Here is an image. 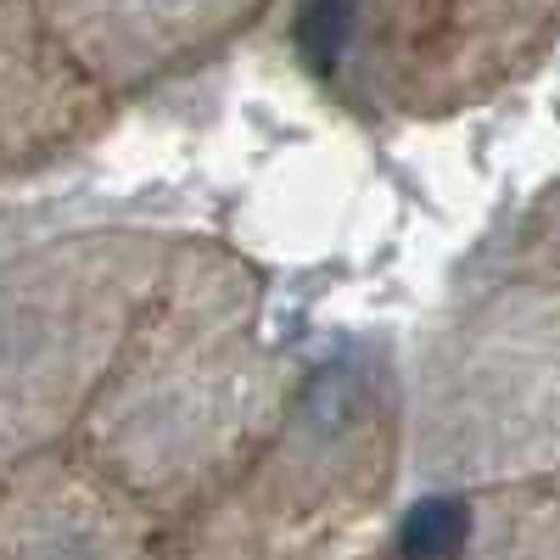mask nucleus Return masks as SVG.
I'll return each mask as SVG.
<instances>
[{
	"mask_svg": "<svg viewBox=\"0 0 560 560\" xmlns=\"http://www.w3.org/2000/svg\"><path fill=\"white\" fill-rule=\"evenodd\" d=\"M73 57L113 96L213 62L275 0H39Z\"/></svg>",
	"mask_w": 560,
	"mask_h": 560,
	"instance_id": "nucleus-4",
	"label": "nucleus"
},
{
	"mask_svg": "<svg viewBox=\"0 0 560 560\" xmlns=\"http://www.w3.org/2000/svg\"><path fill=\"white\" fill-rule=\"evenodd\" d=\"M477 280H533L560 292V174L516 208L499 242L477 264Z\"/></svg>",
	"mask_w": 560,
	"mask_h": 560,
	"instance_id": "nucleus-8",
	"label": "nucleus"
},
{
	"mask_svg": "<svg viewBox=\"0 0 560 560\" xmlns=\"http://www.w3.org/2000/svg\"><path fill=\"white\" fill-rule=\"evenodd\" d=\"M308 359L264 331V275L224 242H179L84 415V459L158 522L219 499L303 393Z\"/></svg>",
	"mask_w": 560,
	"mask_h": 560,
	"instance_id": "nucleus-1",
	"label": "nucleus"
},
{
	"mask_svg": "<svg viewBox=\"0 0 560 560\" xmlns=\"http://www.w3.org/2000/svg\"><path fill=\"white\" fill-rule=\"evenodd\" d=\"M404 477L477 493L560 477V292L482 280L404 359Z\"/></svg>",
	"mask_w": 560,
	"mask_h": 560,
	"instance_id": "nucleus-2",
	"label": "nucleus"
},
{
	"mask_svg": "<svg viewBox=\"0 0 560 560\" xmlns=\"http://www.w3.org/2000/svg\"><path fill=\"white\" fill-rule=\"evenodd\" d=\"M168 560H393V527L325 516L236 477L179 522Z\"/></svg>",
	"mask_w": 560,
	"mask_h": 560,
	"instance_id": "nucleus-6",
	"label": "nucleus"
},
{
	"mask_svg": "<svg viewBox=\"0 0 560 560\" xmlns=\"http://www.w3.org/2000/svg\"><path fill=\"white\" fill-rule=\"evenodd\" d=\"M0 560H168L158 516L90 459H39L0 504Z\"/></svg>",
	"mask_w": 560,
	"mask_h": 560,
	"instance_id": "nucleus-5",
	"label": "nucleus"
},
{
	"mask_svg": "<svg viewBox=\"0 0 560 560\" xmlns=\"http://www.w3.org/2000/svg\"><path fill=\"white\" fill-rule=\"evenodd\" d=\"M560 0H298L308 79L364 124H443L544 68Z\"/></svg>",
	"mask_w": 560,
	"mask_h": 560,
	"instance_id": "nucleus-3",
	"label": "nucleus"
},
{
	"mask_svg": "<svg viewBox=\"0 0 560 560\" xmlns=\"http://www.w3.org/2000/svg\"><path fill=\"white\" fill-rule=\"evenodd\" d=\"M393 560H560V477L477 493H427Z\"/></svg>",
	"mask_w": 560,
	"mask_h": 560,
	"instance_id": "nucleus-7",
	"label": "nucleus"
}]
</instances>
